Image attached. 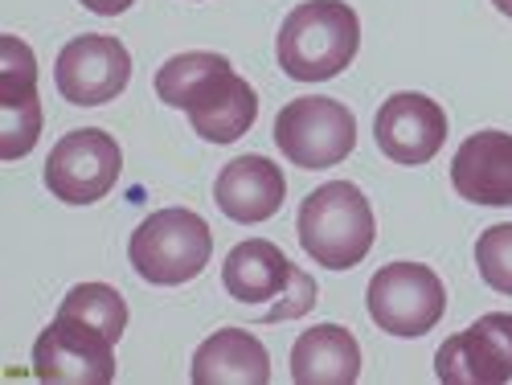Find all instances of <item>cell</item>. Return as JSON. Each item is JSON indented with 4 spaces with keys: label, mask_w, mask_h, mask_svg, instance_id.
<instances>
[{
    "label": "cell",
    "mask_w": 512,
    "mask_h": 385,
    "mask_svg": "<svg viewBox=\"0 0 512 385\" xmlns=\"http://www.w3.org/2000/svg\"><path fill=\"white\" fill-rule=\"evenodd\" d=\"M156 95L189 115L193 132L209 144H234L259 119V95L230 66V58L189 50L156 70Z\"/></svg>",
    "instance_id": "obj_1"
},
{
    "label": "cell",
    "mask_w": 512,
    "mask_h": 385,
    "mask_svg": "<svg viewBox=\"0 0 512 385\" xmlns=\"http://www.w3.org/2000/svg\"><path fill=\"white\" fill-rule=\"evenodd\" d=\"M361 21L345 0H304L295 5L275 37L279 70L295 82H328L357 58Z\"/></svg>",
    "instance_id": "obj_2"
},
{
    "label": "cell",
    "mask_w": 512,
    "mask_h": 385,
    "mask_svg": "<svg viewBox=\"0 0 512 385\" xmlns=\"http://www.w3.org/2000/svg\"><path fill=\"white\" fill-rule=\"evenodd\" d=\"M295 230H300V246L312 254V263L328 271H353L377 238L373 209L353 181H328L308 193Z\"/></svg>",
    "instance_id": "obj_3"
},
{
    "label": "cell",
    "mask_w": 512,
    "mask_h": 385,
    "mask_svg": "<svg viewBox=\"0 0 512 385\" xmlns=\"http://www.w3.org/2000/svg\"><path fill=\"white\" fill-rule=\"evenodd\" d=\"M132 267L156 287L193 283L213 259V230L193 209H156L132 234Z\"/></svg>",
    "instance_id": "obj_4"
},
{
    "label": "cell",
    "mask_w": 512,
    "mask_h": 385,
    "mask_svg": "<svg viewBox=\"0 0 512 385\" xmlns=\"http://www.w3.org/2000/svg\"><path fill=\"white\" fill-rule=\"evenodd\" d=\"M271 140L295 168H332L357 148V115L324 95L291 99L275 115Z\"/></svg>",
    "instance_id": "obj_5"
},
{
    "label": "cell",
    "mask_w": 512,
    "mask_h": 385,
    "mask_svg": "<svg viewBox=\"0 0 512 385\" xmlns=\"http://www.w3.org/2000/svg\"><path fill=\"white\" fill-rule=\"evenodd\" d=\"M369 320L390 336H426L447 312L443 279L422 263H390L369 279Z\"/></svg>",
    "instance_id": "obj_6"
},
{
    "label": "cell",
    "mask_w": 512,
    "mask_h": 385,
    "mask_svg": "<svg viewBox=\"0 0 512 385\" xmlns=\"http://www.w3.org/2000/svg\"><path fill=\"white\" fill-rule=\"evenodd\" d=\"M123 173V152L103 127H82L62 136L46 160V189L66 205L103 201Z\"/></svg>",
    "instance_id": "obj_7"
},
{
    "label": "cell",
    "mask_w": 512,
    "mask_h": 385,
    "mask_svg": "<svg viewBox=\"0 0 512 385\" xmlns=\"http://www.w3.org/2000/svg\"><path fill=\"white\" fill-rule=\"evenodd\" d=\"M33 373L54 385H107L115 381V340L82 320L54 316L33 345Z\"/></svg>",
    "instance_id": "obj_8"
},
{
    "label": "cell",
    "mask_w": 512,
    "mask_h": 385,
    "mask_svg": "<svg viewBox=\"0 0 512 385\" xmlns=\"http://www.w3.org/2000/svg\"><path fill=\"white\" fill-rule=\"evenodd\" d=\"M127 78H132V54L119 37L107 33H82L66 41L58 62H54V82L66 103L74 107H103L115 95H123Z\"/></svg>",
    "instance_id": "obj_9"
},
{
    "label": "cell",
    "mask_w": 512,
    "mask_h": 385,
    "mask_svg": "<svg viewBox=\"0 0 512 385\" xmlns=\"http://www.w3.org/2000/svg\"><path fill=\"white\" fill-rule=\"evenodd\" d=\"M435 377L443 385H504L512 381V316L488 312L467 324L435 353Z\"/></svg>",
    "instance_id": "obj_10"
},
{
    "label": "cell",
    "mask_w": 512,
    "mask_h": 385,
    "mask_svg": "<svg viewBox=\"0 0 512 385\" xmlns=\"http://www.w3.org/2000/svg\"><path fill=\"white\" fill-rule=\"evenodd\" d=\"M373 140L381 148V156L418 168L431 164L447 140V111L418 91H398L373 115Z\"/></svg>",
    "instance_id": "obj_11"
},
{
    "label": "cell",
    "mask_w": 512,
    "mask_h": 385,
    "mask_svg": "<svg viewBox=\"0 0 512 385\" xmlns=\"http://www.w3.org/2000/svg\"><path fill=\"white\" fill-rule=\"evenodd\" d=\"M41 136L37 58L21 37H0V156L21 160Z\"/></svg>",
    "instance_id": "obj_12"
},
{
    "label": "cell",
    "mask_w": 512,
    "mask_h": 385,
    "mask_svg": "<svg viewBox=\"0 0 512 385\" xmlns=\"http://www.w3.org/2000/svg\"><path fill=\"white\" fill-rule=\"evenodd\" d=\"M283 197H287L283 168L267 156H238L222 168L218 181H213V201H218V209L230 222H242V226H259V222L275 218Z\"/></svg>",
    "instance_id": "obj_13"
},
{
    "label": "cell",
    "mask_w": 512,
    "mask_h": 385,
    "mask_svg": "<svg viewBox=\"0 0 512 385\" xmlns=\"http://www.w3.org/2000/svg\"><path fill=\"white\" fill-rule=\"evenodd\" d=\"M451 185L472 205H512V136L492 127L467 136L451 160Z\"/></svg>",
    "instance_id": "obj_14"
},
{
    "label": "cell",
    "mask_w": 512,
    "mask_h": 385,
    "mask_svg": "<svg viewBox=\"0 0 512 385\" xmlns=\"http://www.w3.org/2000/svg\"><path fill=\"white\" fill-rule=\"evenodd\" d=\"M189 377L197 385H267L271 381V357L254 332L222 328L193 353Z\"/></svg>",
    "instance_id": "obj_15"
},
{
    "label": "cell",
    "mask_w": 512,
    "mask_h": 385,
    "mask_svg": "<svg viewBox=\"0 0 512 385\" xmlns=\"http://www.w3.org/2000/svg\"><path fill=\"white\" fill-rule=\"evenodd\" d=\"M291 377L300 385H353L361 377V345L349 328L316 324L291 345Z\"/></svg>",
    "instance_id": "obj_16"
},
{
    "label": "cell",
    "mask_w": 512,
    "mask_h": 385,
    "mask_svg": "<svg viewBox=\"0 0 512 385\" xmlns=\"http://www.w3.org/2000/svg\"><path fill=\"white\" fill-rule=\"evenodd\" d=\"M291 279H295V263L267 238L238 242L226 254V263H222V283H226V291L238 299V304L283 299L291 291Z\"/></svg>",
    "instance_id": "obj_17"
},
{
    "label": "cell",
    "mask_w": 512,
    "mask_h": 385,
    "mask_svg": "<svg viewBox=\"0 0 512 385\" xmlns=\"http://www.w3.org/2000/svg\"><path fill=\"white\" fill-rule=\"evenodd\" d=\"M58 316H70V320H82V324H91L99 332H107L111 340L123 336L127 328V304H123V295L107 283H78L66 291L62 299V308Z\"/></svg>",
    "instance_id": "obj_18"
},
{
    "label": "cell",
    "mask_w": 512,
    "mask_h": 385,
    "mask_svg": "<svg viewBox=\"0 0 512 385\" xmlns=\"http://www.w3.org/2000/svg\"><path fill=\"white\" fill-rule=\"evenodd\" d=\"M476 267H480V279L500 291V295H512V226H488L480 238H476Z\"/></svg>",
    "instance_id": "obj_19"
},
{
    "label": "cell",
    "mask_w": 512,
    "mask_h": 385,
    "mask_svg": "<svg viewBox=\"0 0 512 385\" xmlns=\"http://www.w3.org/2000/svg\"><path fill=\"white\" fill-rule=\"evenodd\" d=\"M316 279L308 275V271H300L295 267V279H291V291L283 295V299H275V304L263 312V320L267 324H279V320H300L304 312H312L316 308Z\"/></svg>",
    "instance_id": "obj_20"
},
{
    "label": "cell",
    "mask_w": 512,
    "mask_h": 385,
    "mask_svg": "<svg viewBox=\"0 0 512 385\" xmlns=\"http://www.w3.org/2000/svg\"><path fill=\"white\" fill-rule=\"evenodd\" d=\"M91 13H99V17H119V13H127L136 5V0H82Z\"/></svg>",
    "instance_id": "obj_21"
},
{
    "label": "cell",
    "mask_w": 512,
    "mask_h": 385,
    "mask_svg": "<svg viewBox=\"0 0 512 385\" xmlns=\"http://www.w3.org/2000/svg\"><path fill=\"white\" fill-rule=\"evenodd\" d=\"M492 5H496L504 17H512V0H492Z\"/></svg>",
    "instance_id": "obj_22"
}]
</instances>
